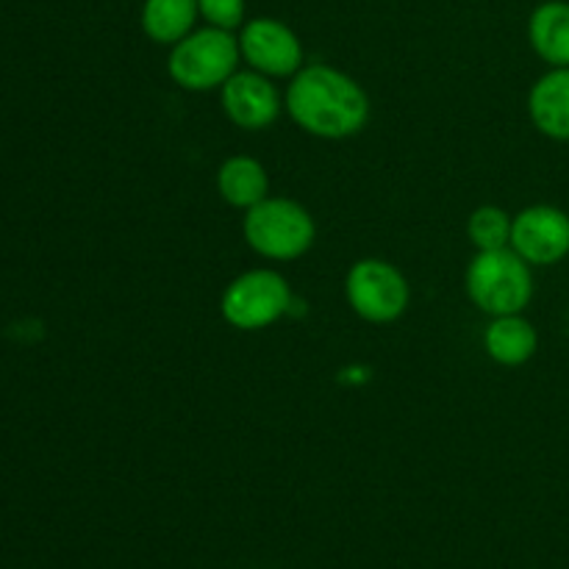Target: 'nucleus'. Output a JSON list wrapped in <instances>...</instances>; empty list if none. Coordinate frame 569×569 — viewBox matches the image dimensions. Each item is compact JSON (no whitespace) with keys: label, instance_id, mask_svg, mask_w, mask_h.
Here are the masks:
<instances>
[{"label":"nucleus","instance_id":"6","mask_svg":"<svg viewBox=\"0 0 569 569\" xmlns=\"http://www.w3.org/2000/svg\"><path fill=\"white\" fill-rule=\"evenodd\" d=\"M345 300L350 311L372 326L400 320L409 309L411 289L403 272L383 259H361L345 276Z\"/></svg>","mask_w":569,"mask_h":569},{"label":"nucleus","instance_id":"7","mask_svg":"<svg viewBox=\"0 0 569 569\" xmlns=\"http://www.w3.org/2000/svg\"><path fill=\"white\" fill-rule=\"evenodd\" d=\"M239 53L250 70L267 78H292L303 67V42L287 22L256 17L239 31Z\"/></svg>","mask_w":569,"mask_h":569},{"label":"nucleus","instance_id":"16","mask_svg":"<svg viewBox=\"0 0 569 569\" xmlns=\"http://www.w3.org/2000/svg\"><path fill=\"white\" fill-rule=\"evenodd\" d=\"M198 9L200 17L214 28L233 31L244 26V0H198Z\"/></svg>","mask_w":569,"mask_h":569},{"label":"nucleus","instance_id":"8","mask_svg":"<svg viewBox=\"0 0 569 569\" xmlns=\"http://www.w3.org/2000/svg\"><path fill=\"white\" fill-rule=\"evenodd\" d=\"M509 248L531 267H553L569 256V214L556 206L537 203L511 220Z\"/></svg>","mask_w":569,"mask_h":569},{"label":"nucleus","instance_id":"2","mask_svg":"<svg viewBox=\"0 0 569 569\" xmlns=\"http://www.w3.org/2000/svg\"><path fill=\"white\" fill-rule=\"evenodd\" d=\"M467 298L489 317L522 315L533 298V272L511 248L476 250L465 272Z\"/></svg>","mask_w":569,"mask_h":569},{"label":"nucleus","instance_id":"15","mask_svg":"<svg viewBox=\"0 0 569 569\" xmlns=\"http://www.w3.org/2000/svg\"><path fill=\"white\" fill-rule=\"evenodd\" d=\"M511 220H515V217L506 209H500V206H478V209H472V214L467 217V237L476 244V250L509 248Z\"/></svg>","mask_w":569,"mask_h":569},{"label":"nucleus","instance_id":"12","mask_svg":"<svg viewBox=\"0 0 569 569\" xmlns=\"http://www.w3.org/2000/svg\"><path fill=\"white\" fill-rule=\"evenodd\" d=\"M217 192L233 209H253L270 194L267 167L253 156H228L217 170Z\"/></svg>","mask_w":569,"mask_h":569},{"label":"nucleus","instance_id":"3","mask_svg":"<svg viewBox=\"0 0 569 569\" xmlns=\"http://www.w3.org/2000/svg\"><path fill=\"white\" fill-rule=\"evenodd\" d=\"M244 242L261 259L295 261L309 253L317 239V226L311 211L292 198H270L244 211Z\"/></svg>","mask_w":569,"mask_h":569},{"label":"nucleus","instance_id":"5","mask_svg":"<svg viewBox=\"0 0 569 569\" xmlns=\"http://www.w3.org/2000/svg\"><path fill=\"white\" fill-rule=\"evenodd\" d=\"M292 309V289L287 278L270 267H256L233 278L220 295L222 320L239 331H261Z\"/></svg>","mask_w":569,"mask_h":569},{"label":"nucleus","instance_id":"1","mask_svg":"<svg viewBox=\"0 0 569 569\" xmlns=\"http://www.w3.org/2000/svg\"><path fill=\"white\" fill-rule=\"evenodd\" d=\"M283 109L295 126L317 139H350L370 120V98L348 72L331 64H303L289 78Z\"/></svg>","mask_w":569,"mask_h":569},{"label":"nucleus","instance_id":"13","mask_svg":"<svg viewBox=\"0 0 569 569\" xmlns=\"http://www.w3.org/2000/svg\"><path fill=\"white\" fill-rule=\"evenodd\" d=\"M528 42L550 67H569V3L548 0L528 20Z\"/></svg>","mask_w":569,"mask_h":569},{"label":"nucleus","instance_id":"14","mask_svg":"<svg viewBox=\"0 0 569 569\" xmlns=\"http://www.w3.org/2000/svg\"><path fill=\"white\" fill-rule=\"evenodd\" d=\"M198 14V0H144L139 22H142L144 37L153 39L156 44H170L172 48L187 33L194 31Z\"/></svg>","mask_w":569,"mask_h":569},{"label":"nucleus","instance_id":"4","mask_svg":"<svg viewBox=\"0 0 569 569\" xmlns=\"http://www.w3.org/2000/svg\"><path fill=\"white\" fill-rule=\"evenodd\" d=\"M239 39L226 28H194L167 56V76L187 92L220 89L239 70Z\"/></svg>","mask_w":569,"mask_h":569},{"label":"nucleus","instance_id":"10","mask_svg":"<svg viewBox=\"0 0 569 569\" xmlns=\"http://www.w3.org/2000/svg\"><path fill=\"white\" fill-rule=\"evenodd\" d=\"M533 128L556 142H569V67H550L528 94Z\"/></svg>","mask_w":569,"mask_h":569},{"label":"nucleus","instance_id":"11","mask_svg":"<svg viewBox=\"0 0 569 569\" xmlns=\"http://www.w3.org/2000/svg\"><path fill=\"white\" fill-rule=\"evenodd\" d=\"M539 333L522 315L492 317L483 331V350L500 367H522L537 356Z\"/></svg>","mask_w":569,"mask_h":569},{"label":"nucleus","instance_id":"9","mask_svg":"<svg viewBox=\"0 0 569 569\" xmlns=\"http://www.w3.org/2000/svg\"><path fill=\"white\" fill-rule=\"evenodd\" d=\"M220 103L228 120L242 131H264L281 117L283 98L272 78L256 70H237L220 87Z\"/></svg>","mask_w":569,"mask_h":569}]
</instances>
